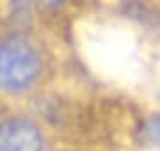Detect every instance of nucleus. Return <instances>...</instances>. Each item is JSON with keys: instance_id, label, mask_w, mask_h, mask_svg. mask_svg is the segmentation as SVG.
<instances>
[{"instance_id": "obj_1", "label": "nucleus", "mask_w": 160, "mask_h": 151, "mask_svg": "<svg viewBox=\"0 0 160 151\" xmlns=\"http://www.w3.org/2000/svg\"><path fill=\"white\" fill-rule=\"evenodd\" d=\"M39 70V55L27 39L9 37L0 45V89H27L38 78Z\"/></svg>"}, {"instance_id": "obj_2", "label": "nucleus", "mask_w": 160, "mask_h": 151, "mask_svg": "<svg viewBox=\"0 0 160 151\" xmlns=\"http://www.w3.org/2000/svg\"><path fill=\"white\" fill-rule=\"evenodd\" d=\"M0 151H43L38 126L27 119H11L0 124Z\"/></svg>"}, {"instance_id": "obj_3", "label": "nucleus", "mask_w": 160, "mask_h": 151, "mask_svg": "<svg viewBox=\"0 0 160 151\" xmlns=\"http://www.w3.org/2000/svg\"><path fill=\"white\" fill-rule=\"evenodd\" d=\"M148 135L151 142H155L157 146H160V114L153 116L148 123Z\"/></svg>"}]
</instances>
